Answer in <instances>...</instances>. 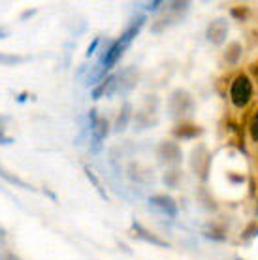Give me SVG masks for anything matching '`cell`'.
I'll list each match as a JSON object with an SVG mask.
<instances>
[{
    "instance_id": "3",
    "label": "cell",
    "mask_w": 258,
    "mask_h": 260,
    "mask_svg": "<svg viewBox=\"0 0 258 260\" xmlns=\"http://www.w3.org/2000/svg\"><path fill=\"white\" fill-rule=\"evenodd\" d=\"M124 49H126V46H124L121 40H115V42H111L110 47H106V51L102 53V57H100V62H98V66L102 68L106 74L113 68V66L117 64V60L123 57Z\"/></svg>"
},
{
    "instance_id": "9",
    "label": "cell",
    "mask_w": 258,
    "mask_h": 260,
    "mask_svg": "<svg viewBox=\"0 0 258 260\" xmlns=\"http://www.w3.org/2000/svg\"><path fill=\"white\" fill-rule=\"evenodd\" d=\"M156 155H158L162 162L174 164V166L181 164V160H183V151L175 142H162L158 145V149H156Z\"/></svg>"
},
{
    "instance_id": "15",
    "label": "cell",
    "mask_w": 258,
    "mask_h": 260,
    "mask_svg": "<svg viewBox=\"0 0 258 260\" xmlns=\"http://www.w3.org/2000/svg\"><path fill=\"white\" fill-rule=\"evenodd\" d=\"M0 177H2L4 181L10 183V185H13V187H19V189H25V190H34V187L30 185V183H26L25 179L13 176L12 172H8L4 166H0Z\"/></svg>"
},
{
    "instance_id": "20",
    "label": "cell",
    "mask_w": 258,
    "mask_h": 260,
    "mask_svg": "<svg viewBox=\"0 0 258 260\" xmlns=\"http://www.w3.org/2000/svg\"><path fill=\"white\" fill-rule=\"evenodd\" d=\"M26 57L21 55H12V53H0V66H17L25 62Z\"/></svg>"
},
{
    "instance_id": "23",
    "label": "cell",
    "mask_w": 258,
    "mask_h": 260,
    "mask_svg": "<svg viewBox=\"0 0 258 260\" xmlns=\"http://www.w3.org/2000/svg\"><path fill=\"white\" fill-rule=\"evenodd\" d=\"M249 134H251L252 142H258V111L252 115L251 124H249Z\"/></svg>"
},
{
    "instance_id": "22",
    "label": "cell",
    "mask_w": 258,
    "mask_h": 260,
    "mask_svg": "<svg viewBox=\"0 0 258 260\" xmlns=\"http://www.w3.org/2000/svg\"><path fill=\"white\" fill-rule=\"evenodd\" d=\"M230 15L238 21H247L249 19V15H251V10H249L247 6H236L230 10Z\"/></svg>"
},
{
    "instance_id": "31",
    "label": "cell",
    "mask_w": 258,
    "mask_h": 260,
    "mask_svg": "<svg viewBox=\"0 0 258 260\" xmlns=\"http://www.w3.org/2000/svg\"><path fill=\"white\" fill-rule=\"evenodd\" d=\"M34 13H36V10H28V12H25L23 15H21V19H26V17H33Z\"/></svg>"
},
{
    "instance_id": "29",
    "label": "cell",
    "mask_w": 258,
    "mask_h": 260,
    "mask_svg": "<svg viewBox=\"0 0 258 260\" xmlns=\"http://www.w3.org/2000/svg\"><path fill=\"white\" fill-rule=\"evenodd\" d=\"M251 74L254 76V78H256V81H258V60L251 64Z\"/></svg>"
},
{
    "instance_id": "16",
    "label": "cell",
    "mask_w": 258,
    "mask_h": 260,
    "mask_svg": "<svg viewBox=\"0 0 258 260\" xmlns=\"http://www.w3.org/2000/svg\"><path fill=\"white\" fill-rule=\"evenodd\" d=\"M130 119H132V106L128 102H124L123 110H121V113H119V117L115 121V132H119V134L124 132L130 123Z\"/></svg>"
},
{
    "instance_id": "28",
    "label": "cell",
    "mask_w": 258,
    "mask_h": 260,
    "mask_svg": "<svg viewBox=\"0 0 258 260\" xmlns=\"http://www.w3.org/2000/svg\"><path fill=\"white\" fill-rule=\"evenodd\" d=\"M6 236H8L6 228H4V226H0V249L4 247V243H6Z\"/></svg>"
},
{
    "instance_id": "26",
    "label": "cell",
    "mask_w": 258,
    "mask_h": 260,
    "mask_svg": "<svg viewBox=\"0 0 258 260\" xmlns=\"http://www.w3.org/2000/svg\"><path fill=\"white\" fill-rule=\"evenodd\" d=\"M98 44H100V38H94V40H92V44H90L89 49H87V57H90V55H94V51H96Z\"/></svg>"
},
{
    "instance_id": "17",
    "label": "cell",
    "mask_w": 258,
    "mask_h": 260,
    "mask_svg": "<svg viewBox=\"0 0 258 260\" xmlns=\"http://www.w3.org/2000/svg\"><path fill=\"white\" fill-rule=\"evenodd\" d=\"M204 236L207 240L213 241H224L226 240V230L219 224H209V226L204 228Z\"/></svg>"
},
{
    "instance_id": "8",
    "label": "cell",
    "mask_w": 258,
    "mask_h": 260,
    "mask_svg": "<svg viewBox=\"0 0 258 260\" xmlns=\"http://www.w3.org/2000/svg\"><path fill=\"white\" fill-rule=\"evenodd\" d=\"M117 76V91L115 92H130L138 85V78H140V72L136 66H126L123 70L115 74Z\"/></svg>"
},
{
    "instance_id": "27",
    "label": "cell",
    "mask_w": 258,
    "mask_h": 260,
    "mask_svg": "<svg viewBox=\"0 0 258 260\" xmlns=\"http://www.w3.org/2000/svg\"><path fill=\"white\" fill-rule=\"evenodd\" d=\"M10 143H13V138L6 136L4 132H0V145H10Z\"/></svg>"
},
{
    "instance_id": "24",
    "label": "cell",
    "mask_w": 258,
    "mask_h": 260,
    "mask_svg": "<svg viewBox=\"0 0 258 260\" xmlns=\"http://www.w3.org/2000/svg\"><path fill=\"white\" fill-rule=\"evenodd\" d=\"M162 6H164V2H160V0H153V2H147V4H143V10H145V12L155 13V12H158Z\"/></svg>"
},
{
    "instance_id": "6",
    "label": "cell",
    "mask_w": 258,
    "mask_h": 260,
    "mask_svg": "<svg viewBox=\"0 0 258 260\" xmlns=\"http://www.w3.org/2000/svg\"><path fill=\"white\" fill-rule=\"evenodd\" d=\"M156 106H158V102H156L155 96H149L145 100V106L136 113V126L138 128H149V126H153L156 123L155 119H151V115L156 117Z\"/></svg>"
},
{
    "instance_id": "35",
    "label": "cell",
    "mask_w": 258,
    "mask_h": 260,
    "mask_svg": "<svg viewBox=\"0 0 258 260\" xmlns=\"http://www.w3.org/2000/svg\"><path fill=\"white\" fill-rule=\"evenodd\" d=\"M252 236H254V238H256V236H258V228H256V230H254V234H252Z\"/></svg>"
},
{
    "instance_id": "36",
    "label": "cell",
    "mask_w": 258,
    "mask_h": 260,
    "mask_svg": "<svg viewBox=\"0 0 258 260\" xmlns=\"http://www.w3.org/2000/svg\"><path fill=\"white\" fill-rule=\"evenodd\" d=\"M236 260H241V258H236Z\"/></svg>"
},
{
    "instance_id": "21",
    "label": "cell",
    "mask_w": 258,
    "mask_h": 260,
    "mask_svg": "<svg viewBox=\"0 0 258 260\" xmlns=\"http://www.w3.org/2000/svg\"><path fill=\"white\" fill-rule=\"evenodd\" d=\"M85 176H87V179H89L92 185H94V189L98 190V194L102 196L104 200H108V194H106V190H104V187H102V183H100V179H98L96 176H94V172L89 168V166H85Z\"/></svg>"
},
{
    "instance_id": "5",
    "label": "cell",
    "mask_w": 258,
    "mask_h": 260,
    "mask_svg": "<svg viewBox=\"0 0 258 260\" xmlns=\"http://www.w3.org/2000/svg\"><path fill=\"white\" fill-rule=\"evenodd\" d=\"M149 208L153 209V211H158V213L166 215V217H177L179 213V209H177V204L172 196H166V194H155L149 198Z\"/></svg>"
},
{
    "instance_id": "13",
    "label": "cell",
    "mask_w": 258,
    "mask_h": 260,
    "mask_svg": "<svg viewBox=\"0 0 258 260\" xmlns=\"http://www.w3.org/2000/svg\"><path fill=\"white\" fill-rule=\"evenodd\" d=\"M117 91V76L111 74L108 78L104 79L102 83H98L94 89H92V98L94 100H100L102 96H111L113 92Z\"/></svg>"
},
{
    "instance_id": "11",
    "label": "cell",
    "mask_w": 258,
    "mask_h": 260,
    "mask_svg": "<svg viewBox=\"0 0 258 260\" xmlns=\"http://www.w3.org/2000/svg\"><path fill=\"white\" fill-rule=\"evenodd\" d=\"M132 230L136 232V236L140 238V240L143 241H147V243H151V245H156V247H162V249H166L170 247V243L166 240H162V238H158L156 234H153V232H149L147 228L142 226L138 221H132Z\"/></svg>"
},
{
    "instance_id": "25",
    "label": "cell",
    "mask_w": 258,
    "mask_h": 260,
    "mask_svg": "<svg viewBox=\"0 0 258 260\" xmlns=\"http://www.w3.org/2000/svg\"><path fill=\"white\" fill-rule=\"evenodd\" d=\"M0 260H21V258L15 253H12V251H4V253L0 254Z\"/></svg>"
},
{
    "instance_id": "18",
    "label": "cell",
    "mask_w": 258,
    "mask_h": 260,
    "mask_svg": "<svg viewBox=\"0 0 258 260\" xmlns=\"http://www.w3.org/2000/svg\"><path fill=\"white\" fill-rule=\"evenodd\" d=\"M241 51H243L241 44H239V42H232L230 46L226 47V53H224L226 62H230V64H236V62L241 59Z\"/></svg>"
},
{
    "instance_id": "10",
    "label": "cell",
    "mask_w": 258,
    "mask_h": 260,
    "mask_svg": "<svg viewBox=\"0 0 258 260\" xmlns=\"http://www.w3.org/2000/svg\"><path fill=\"white\" fill-rule=\"evenodd\" d=\"M206 36L213 46H222L226 36H228V23H226V19L211 21V23L207 25Z\"/></svg>"
},
{
    "instance_id": "7",
    "label": "cell",
    "mask_w": 258,
    "mask_h": 260,
    "mask_svg": "<svg viewBox=\"0 0 258 260\" xmlns=\"http://www.w3.org/2000/svg\"><path fill=\"white\" fill-rule=\"evenodd\" d=\"M89 128H90V151L92 153H100L104 140H106L108 132H110V124H108L106 119H96Z\"/></svg>"
},
{
    "instance_id": "19",
    "label": "cell",
    "mask_w": 258,
    "mask_h": 260,
    "mask_svg": "<svg viewBox=\"0 0 258 260\" xmlns=\"http://www.w3.org/2000/svg\"><path fill=\"white\" fill-rule=\"evenodd\" d=\"M162 181H164V185L170 187V189H177V185H179V181H181V170H177V168L168 170V172L164 174V177H162Z\"/></svg>"
},
{
    "instance_id": "34",
    "label": "cell",
    "mask_w": 258,
    "mask_h": 260,
    "mask_svg": "<svg viewBox=\"0 0 258 260\" xmlns=\"http://www.w3.org/2000/svg\"><path fill=\"white\" fill-rule=\"evenodd\" d=\"M6 36H8L6 30H4V28H0V40H2V38H6Z\"/></svg>"
},
{
    "instance_id": "33",
    "label": "cell",
    "mask_w": 258,
    "mask_h": 260,
    "mask_svg": "<svg viewBox=\"0 0 258 260\" xmlns=\"http://www.w3.org/2000/svg\"><path fill=\"white\" fill-rule=\"evenodd\" d=\"M26 96H28V94H26V92H23V94H21V96L17 98V100H19V102H25V100H26Z\"/></svg>"
},
{
    "instance_id": "32",
    "label": "cell",
    "mask_w": 258,
    "mask_h": 260,
    "mask_svg": "<svg viewBox=\"0 0 258 260\" xmlns=\"http://www.w3.org/2000/svg\"><path fill=\"white\" fill-rule=\"evenodd\" d=\"M234 183H243V176H230Z\"/></svg>"
},
{
    "instance_id": "30",
    "label": "cell",
    "mask_w": 258,
    "mask_h": 260,
    "mask_svg": "<svg viewBox=\"0 0 258 260\" xmlns=\"http://www.w3.org/2000/svg\"><path fill=\"white\" fill-rule=\"evenodd\" d=\"M8 123V117L6 115H0V132H4V124Z\"/></svg>"
},
{
    "instance_id": "1",
    "label": "cell",
    "mask_w": 258,
    "mask_h": 260,
    "mask_svg": "<svg viewBox=\"0 0 258 260\" xmlns=\"http://www.w3.org/2000/svg\"><path fill=\"white\" fill-rule=\"evenodd\" d=\"M168 111L172 119H187L194 113V100L185 89H175L168 98Z\"/></svg>"
},
{
    "instance_id": "14",
    "label": "cell",
    "mask_w": 258,
    "mask_h": 260,
    "mask_svg": "<svg viewBox=\"0 0 258 260\" xmlns=\"http://www.w3.org/2000/svg\"><path fill=\"white\" fill-rule=\"evenodd\" d=\"M204 132V130L198 126V124H192V123H179L177 126L174 128V136L177 140H194V138H198Z\"/></svg>"
},
{
    "instance_id": "2",
    "label": "cell",
    "mask_w": 258,
    "mask_h": 260,
    "mask_svg": "<svg viewBox=\"0 0 258 260\" xmlns=\"http://www.w3.org/2000/svg\"><path fill=\"white\" fill-rule=\"evenodd\" d=\"M252 98V83L251 79L247 78L245 74H239L236 76V79L232 81L230 87V100L236 108H245L249 104V100Z\"/></svg>"
},
{
    "instance_id": "12",
    "label": "cell",
    "mask_w": 258,
    "mask_h": 260,
    "mask_svg": "<svg viewBox=\"0 0 258 260\" xmlns=\"http://www.w3.org/2000/svg\"><path fill=\"white\" fill-rule=\"evenodd\" d=\"M145 19H147V17H145V15H138V17H134V19L130 21V25L126 26V30H124L123 34H121V42H123L124 46L128 47L130 44H132V40L136 38V36H138V34H140V30H142V26L145 25Z\"/></svg>"
},
{
    "instance_id": "4",
    "label": "cell",
    "mask_w": 258,
    "mask_h": 260,
    "mask_svg": "<svg viewBox=\"0 0 258 260\" xmlns=\"http://www.w3.org/2000/svg\"><path fill=\"white\" fill-rule=\"evenodd\" d=\"M209 164H211V155L207 153V149L204 145H198L192 151V158H190V166H192L194 174L200 176L202 181L207 179V172H209Z\"/></svg>"
}]
</instances>
